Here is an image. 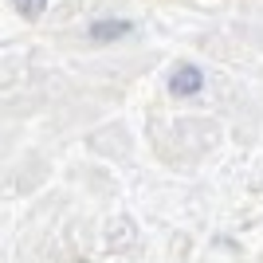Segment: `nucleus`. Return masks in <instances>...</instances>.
I'll list each match as a JSON object with an SVG mask.
<instances>
[{
  "label": "nucleus",
  "instance_id": "nucleus-1",
  "mask_svg": "<svg viewBox=\"0 0 263 263\" xmlns=\"http://www.w3.org/2000/svg\"><path fill=\"white\" fill-rule=\"evenodd\" d=\"M200 87H204V75H200V67H177L173 79H169V90H173V95H181V99L197 95Z\"/></svg>",
  "mask_w": 263,
  "mask_h": 263
},
{
  "label": "nucleus",
  "instance_id": "nucleus-2",
  "mask_svg": "<svg viewBox=\"0 0 263 263\" xmlns=\"http://www.w3.org/2000/svg\"><path fill=\"white\" fill-rule=\"evenodd\" d=\"M130 32V24L118 20V24H95V40H118V35Z\"/></svg>",
  "mask_w": 263,
  "mask_h": 263
},
{
  "label": "nucleus",
  "instance_id": "nucleus-3",
  "mask_svg": "<svg viewBox=\"0 0 263 263\" xmlns=\"http://www.w3.org/2000/svg\"><path fill=\"white\" fill-rule=\"evenodd\" d=\"M12 4H16V8H20L24 16H40V12H44V4H47V0H12Z\"/></svg>",
  "mask_w": 263,
  "mask_h": 263
}]
</instances>
